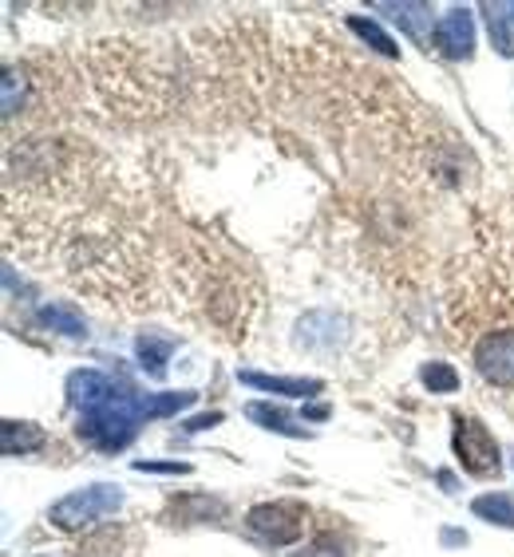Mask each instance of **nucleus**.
Returning <instances> with one entry per match:
<instances>
[{"label": "nucleus", "instance_id": "a211bd4d", "mask_svg": "<svg viewBox=\"0 0 514 557\" xmlns=\"http://www.w3.org/2000/svg\"><path fill=\"white\" fill-rule=\"evenodd\" d=\"M135 470H159V474H187V463H135Z\"/></svg>", "mask_w": 514, "mask_h": 557}, {"label": "nucleus", "instance_id": "aec40b11", "mask_svg": "<svg viewBox=\"0 0 514 557\" xmlns=\"http://www.w3.org/2000/svg\"><path fill=\"white\" fill-rule=\"evenodd\" d=\"M506 12H511V21H514V4H506Z\"/></svg>", "mask_w": 514, "mask_h": 557}, {"label": "nucleus", "instance_id": "20e7f679", "mask_svg": "<svg viewBox=\"0 0 514 557\" xmlns=\"http://www.w3.org/2000/svg\"><path fill=\"white\" fill-rule=\"evenodd\" d=\"M455 455H460L467 474H499V467H503L494 435L471 416L455 419Z\"/></svg>", "mask_w": 514, "mask_h": 557}, {"label": "nucleus", "instance_id": "423d86ee", "mask_svg": "<svg viewBox=\"0 0 514 557\" xmlns=\"http://www.w3.org/2000/svg\"><path fill=\"white\" fill-rule=\"evenodd\" d=\"M120 395V388L111 383V376H103V371H72L67 376V400L79 407V412H96V407H103L108 400H115Z\"/></svg>", "mask_w": 514, "mask_h": 557}, {"label": "nucleus", "instance_id": "6ab92c4d", "mask_svg": "<svg viewBox=\"0 0 514 557\" xmlns=\"http://www.w3.org/2000/svg\"><path fill=\"white\" fill-rule=\"evenodd\" d=\"M214 423H222V416L214 412V416H202V419H190L187 423V431H206V427H214Z\"/></svg>", "mask_w": 514, "mask_h": 557}, {"label": "nucleus", "instance_id": "f8f14e48", "mask_svg": "<svg viewBox=\"0 0 514 557\" xmlns=\"http://www.w3.org/2000/svg\"><path fill=\"white\" fill-rule=\"evenodd\" d=\"M471 510L479 514V518H487V522L514 530V498L511 494H482V498L471 503Z\"/></svg>", "mask_w": 514, "mask_h": 557}, {"label": "nucleus", "instance_id": "f3484780", "mask_svg": "<svg viewBox=\"0 0 514 557\" xmlns=\"http://www.w3.org/2000/svg\"><path fill=\"white\" fill-rule=\"evenodd\" d=\"M297 557H344V546H340L333 534H321V537H313Z\"/></svg>", "mask_w": 514, "mask_h": 557}, {"label": "nucleus", "instance_id": "39448f33", "mask_svg": "<svg viewBox=\"0 0 514 557\" xmlns=\"http://www.w3.org/2000/svg\"><path fill=\"white\" fill-rule=\"evenodd\" d=\"M436 48L443 55H451V60H467L475 52V24H471L467 9H451L436 24Z\"/></svg>", "mask_w": 514, "mask_h": 557}, {"label": "nucleus", "instance_id": "0eeeda50", "mask_svg": "<svg viewBox=\"0 0 514 557\" xmlns=\"http://www.w3.org/2000/svg\"><path fill=\"white\" fill-rule=\"evenodd\" d=\"M241 383H250L258 392H274V395H317L321 380H285V376H262V371H238Z\"/></svg>", "mask_w": 514, "mask_h": 557}, {"label": "nucleus", "instance_id": "6e6552de", "mask_svg": "<svg viewBox=\"0 0 514 557\" xmlns=\"http://www.w3.org/2000/svg\"><path fill=\"white\" fill-rule=\"evenodd\" d=\"M45 447V431L36 423H16V419H9V423L0 427V451L4 455H24V451H36Z\"/></svg>", "mask_w": 514, "mask_h": 557}, {"label": "nucleus", "instance_id": "9b49d317", "mask_svg": "<svg viewBox=\"0 0 514 557\" xmlns=\"http://www.w3.org/2000/svg\"><path fill=\"white\" fill-rule=\"evenodd\" d=\"M40 325L52 328V332H64V337H84V332H88L84 317H79L72 305H48V308H40Z\"/></svg>", "mask_w": 514, "mask_h": 557}, {"label": "nucleus", "instance_id": "1a4fd4ad", "mask_svg": "<svg viewBox=\"0 0 514 557\" xmlns=\"http://www.w3.org/2000/svg\"><path fill=\"white\" fill-rule=\"evenodd\" d=\"M246 416H250L253 423H262V427H269V431H277V435H293V439L309 435L305 427H297V419L289 416V412H281V407H269V404H250V407H246Z\"/></svg>", "mask_w": 514, "mask_h": 557}, {"label": "nucleus", "instance_id": "9d476101", "mask_svg": "<svg viewBox=\"0 0 514 557\" xmlns=\"http://www.w3.org/2000/svg\"><path fill=\"white\" fill-rule=\"evenodd\" d=\"M135 352H139L142 368L151 371V376H163V371H166V360H171V352H175V340H171V337H154V332H147V337H139Z\"/></svg>", "mask_w": 514, "mask_h": 557}, {"label": "nucleus", "instance_id": "dca6fc26", "mask_svg": "<svg viewBox=\"0 0 514 557\" xmlns=\"http://www.w3.org/2000/svg\"><path fill=\"white\" fill-rule=\"evenodd\" d=\"M491 12V40H494V48H499V52L503 55H514V36H511V28H506V4H499V9H487Z\"/></svg>", "mask_w": 514, "mask_h": 557}, {"label": "nucleus", "instance_id": "f257e3e1", "mask_svg": "<svg viewBox=\"0 0 514 557\" xmlns=\"http://www.w3.org/2000/svg\"><path fill=\"white\" fill-rule=\"evenodd\" d=\"M139 419H147L142 395H115V400H108L103 407L79 416L76 435L99 451H123L127 443H131Z\"/></svg>", "mask_w": 514, "mask_h": 557}, {"label": "nucleus", "instance_id": "2eb2a0df", "mask_svg": "<svg viewBox=\"0 0 514 557\" xmlns=\"http://www.w3.org/2000/svg\"><path fill=\"white\" fill-rule=\"evenodd\" d=\"M419 380L427 383V388H431V392H455V388H460V371L451 368V364H424V368H419Z\"/></svg>", "mask_w": 514, "mask_h": 557}, {"label": "nucleus", "instance_id": "4468645a", "mask_svg": "<svg viewBox=\"0 0 514 557\" xmlns=\"http://www.w3.org/2000/svg\"><path fill=\"white\" fill-rule=\"evenodd\" d=\"M349 28H352L356 36H361L364 45H373L376 52H384V55H396V52H400L392 36L384 33V28H376L373 21H364V16H349Z\"/></svg>", "mask_w": 514, "mask_h": 557}, {"label": "nucleus", "instance_id": "ddd939ff", "mask_svg": "<svg viewBox=\"0 0 514 557\" xmlns=\"http://www.w3.org/2000/svg\"><path fill=\"white\" fill-rule=\"evenodd\" d=\"M376 9L392 12V21L404 24L416 40H424V24H431V4H376Z\"/></svg>", "mask_w": 514, "mask_h": 557}, {"label": "nucleus", "instance_id": "7ed1b4c3", "mask_svg": "<svg viewBox=\"0 0 514 557\" xmlns=\"http://www.w3.org/2000/svg\"><path fill=\"white\" fill-rule=\"evenodd\" d=\"M305 518L309 510L301 503H262L250 510V530L269 546H289L297 537L305 534Z\"/></svg>", "mask_w": 514, "mask_h": 557}, {"label": "nucleus", "instance_id": "f03ea898", "mask_svg": "<svg viewBox=\"0 0 514 557\" xmlns=\"http://www.w3.org/2000/svg\"><path fill=\"white\" fill-rule=\"evenodd\" d=\"M123 506V491L111 486V482H96V486H84V491H72L67 498L52 506V522L60 530H84V526L103 522L108 514H115Z\"/></svg>", "mask_w": 514, "mask_h": 557}]
</instances>
